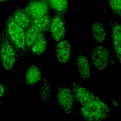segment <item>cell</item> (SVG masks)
Masks as SVG:
<instances>
[{"label": "cell", "instance_id": "cell-1", "mask_svg": "<svg viewBox=\"0 0 121 121\" xmlns=\"http://www.w3.org/2000/svg\"><path fill=\"white\" fill-rule=\"evenodd\" d=\"M4 27L17 50L19 60L28 59L29 56L26 51L25 30L15 21L11 13H8L5 17Z\"/></svg>", "mask_w": 121, "mask_h": 121}, {"label": "cell", "instance_id": "cell-2", "mask_svg": "<svg viewBox=\"0 0 121 121\" xmlns=\"http://www.w3.org/2000/svg\"><path fill=\"white\" fill-rule=\"evenodd\" d=\"M0 60L2 67L9 71H14L15 63L19 60L17 50L4 27L0 32Z\"/></svg>", "mask_w": 121, "mask_h": 121}, {"label": "cell", "instance_id": "cell-3", "mask_svg": "<svg viewBox=\"0 0 121 121\" xmlns=\"http://www.w3.org/2000/svg\"><path fill=\"white\" fill-rule=\"evenodd\" d=\"M80 113L83 118L87 121L105 120L110 115L107 105L98 96L92 101L81 105Z\"/></svg>", "mask_w": 121, "mask_h": 121}, {"label": "cell", "instance_id": "cell-4", "mask_svg": "<svg viewBox=\"0 0 121 121\" xmlns=\"http://www.w3.org/2000/svg\"><path fill=\"white\" fill-rule=\"evenodd\" d=\"M90 59L94 66L101 71L106 70L114 63L111 50L100 45H96L91 51Z\"/></svg>", "mask_w": 121, "mask_h": 121}, {"label": "cell", "instance_id": "cell-5", "mask_svg": "<svg viewBox=\"0 0 121 121\" xmlns=\"http://www.w3.org/2000/svg\"><path fill=\"white\" fill-rule=\"evenodd\" d=\"M56 100L63 111L68 114H70L74 111L76 102L72 89L65 85L57 88Z\"/></svg>", "mask_w": 121, "mask_h": 121}, {"label": "cell", "instance_id": "cell-6", "mask_svg": "<svg viewBox=\"0 0 121 121\" xmlns=\"http://www.w3.org/2000/svg\"><path fill=\"white\" fill-rule=\"evenodd\" d=\"M108 25L110 28V36L112 40L114 53L119 65L121 64V25L111 17H108Z\"/></svg>", "mask_w": 121, "mask_h": 121}, {"label": "cell", "instance_id": "cell-7", "mask_svg": "<svg viewBox=\"0 0 121 121\" xmlns=\"http://www.w3.org/2000/svg\"><path fill=\"white\" fill-rule=\"evenodd\" d=\"M67 25L66 17L57 14H53L50 32L53 39L56 42L64 39L66 34Z\"/></svg>", "mask_w": 121, "mask_h": 121}, {"label": "cell", "instance_id": "cell-8", "mask_svg": "<svg viewBox=\"0 0 121 121\" xmlns=\"http://www.w3.org/2000/svg\"><path fill=\"white\" fill-rule=\"evenodd\" d=\"M24 8L32 19L51 12L47 0H29L27 4Z\"/></svg>", "mask_w": 121, "mask_h": 121}, {"label": "cell", "instance_id": "cell-9", "mask_svg": "<svg viewBox=\"0 0 121 121\" xmlns=\"http://www.w3.org/2000/svg\"><path fill=\"white\" fill-rule=\"evenodd\" d=\"M72 90L75 100L81 105L85 104L96 98L98 95H94L90 90L80 86L73 80H71Z\"/></svg>", "mask_w": 121, "mask_h": 121}, {"label": "cell", "instance_id": "cell-10", "mask_svg": "<svg viewBox=\"0 0 121 121\" xmlns=\"http://www.w3.org/2000/svg\"><path fill=\"white\" fill-rule=\"evenodd\" d=\"M71 56V45L69 41L63 39L58 42L56 45V57L63 66L69 65Z\"/></svg>", "mask_w": 121, "mask_h": 121}, {"label": "cell", "instance_id": "cell-11", "mask_svg": "<svg viewBox=\"0 0 121 121\" xmlns=\"http://www.w3.org/2000/svg\"><path fill=\"white\" fill-rule=\"evenodd\" d=\"M11 15L15 21L25 30L32 23V19L26 13L24 7L15 5Z\"/></svg>", "mask_w": 121, "mask_h": 121}, {"label": "cell", "instance_id": "cell-12", "mask_svg": "<svg viewBox=\"0 0 121 121\" xmlns=\"http://www.w3.org/2000/svg\"><path fill=\"white\" fill-rule=\"evenodd\" d=\"M41 79H42L41 70L36 64H31L26 72V86L31 87L39 83Z\"/></svg>", "mask_w": 121, "mask_h": 121}, {"label": "cell", "instance_id": "cell-13", "mask_svg": "<svg viewBox=\"0 0 121 121\" xmlns=\"http://www.w3.org/2000/svg\"><path fill=\"white\" fill-rule=\"evenodd\" d=\"M77 65L78 74L81 78L89 79L90 77V63L81 50L77 57Z\"/></svg>", "mask_w": 121, "mask_h": 121}, {"label": "cell", "instance_id": "cell-14", "mask_svg": "<svg viewBox=\"0 0 121 121\" xmlns=\"http://www.w3.org/2000/svg\"><path fill=\"white\" fill-rule=\"evenodd\" d=\"M52 16L51 12L41 17L32 19L31 24L33 25L40 33L45 34L46 33L50 31Z\"/></svg>", "mask_w": 121, "mask_h": 121}, {"label": "cell", "instance_id": "cell-15", "mask_svg": "<svg viewBox=\"0 0 121 121\" xmlns=\"http://www.w3.org/2000/svg\"><path fill=\"white\" fill-rule=\"evenodd\" d=\"M48 43L45 35L40 33L31 48L30 53H32L35 57H39L45 52Z\"/></svg>", "mask_w": 121, "mask_h": 121}, {"label": "cell", "instance_id": "cell-16", "mask_svg": "<svg viewBox=\"0 0 121 121\" xmlns=\"http://www.w3.org/2000/svg\"><path fill=\"white\" fill-rule=\"evenodd\" d=\"M47 1L54 13L66 17L69 9L68 0H47Z\"/></svg>", "mask_w": 121, "mask_h": 121}, {"label": "cell", "instance_id": "cell-17", "mask_svg": "<svg viewBox=\"0 0 121 121\" xmlns=\"http://www.w3.org/2000/svg\"><path fill=\"white\" fill-rule=\"evenodd\" d=\"M40 33L39 31L32 24L25 30L26 51L28 56L31 52V48Z\"/></svg>", "mask_w": 121, "mask_h": 121}, {"label": "cell", "instance_id": "cell-18", "mask_svg": "<svg viewBox=\"0 0 121 121\" xmlns=\"http://www.w3.org/2000/svg\"><path fill=\"white\" fill-rule=\"evenodd\" d=\"M91 33L95 42L99 43H103L107 37V33L104 25L99 21L93 24Z\"/></svg>", "mask_w": 121, "mask_h": 121}, {"label": "cell", "instance_id": "cell-19", "mask_svg": "<svg viewBox=\"0 0 121 121\" xmlns=\"http://www.w3.org/2000/svg\"><path fill=\"white\" fill-rule=\"evenodd\" d=\"M41 91L39 92V95L43 102L45 103L50 100L51 91L50 82L45 78L42 79L41 83Z\"/></svg>", "mask_w": 121, "mask_h": 121}, {"label": "cell", "instance_id": "cell-20", "mask_svg": "<svg viewBox=\"0 0 121 121\" xmlns=\"http://www.w3.org/2000/svg\"><path fill=\"white\" fill-rule=\"evenodd\" d=\"M111 9L115 16L121 17V0H109Z\"/></svg>", "mask_w": 121, "mask_h": 121}, {"label": "cell", "instance_id": "cell-21", "mask_svg": "<svg viewBox=\"0 0 121 121\" xmlns=\"http://www.w3.org/2000/svg\"><path fill=\"white\" fill-rule=\"evenodd\" d=\"M9 92V89L7 83L0 81V98L8 94Z\"/></svg>", "mask_w": 121, "mask_h": 121}, {"label": "cell", "instance_id": "cell-22", "mask_svg": "<svg viewBox=\"0 0 121 121\" xmlns=\"http://www.w3.org/2000/svg\"><path fill=\"white\" fill-rule=\"evenodd\" d=\"M112 104L115 106H117L119 104V103L118 101H116L115 100H112Z\"/></svg>", "mask_w": 121, "mask_h": 121}, {"label": "cell", "instance_id": "cell-23", "mask_svg": "<svg viewBox=\"0 0 121 121\" xmlns=\"http://www.w3.org/2000/svg\"><path fill=\"white\" fill-rule=\"evenodd\" d=\"M4 103V101L3 100V98H0V106H1L2 105H3Z\"/></svg>", "mask_w": 121, "mask_h": 121}, {"label": "cell", "instance_id": "cell-24", "mask_svg": "<svg viewBox=\"0 0 121 121\" xmlns=\"http://www.w3.org/2000/svg\"><path fill=\"white\" fill-rule=\"evenodd\" d=\"M17 0H0V2H6V1H14Z\"/></svg>", "mask_w": 121, "mask_h": 121}, {"label": "cell", "instance_id": "cell-25", "mask_svg": "<svg viewBox=\"0 0 121 121\" xmlns=\"http://www.w3.org/2000/svg\"><path fill=\"white\" fill-rule=\"evenodd\" d=\"M2 65H1V61H0V68H2Z\"/></svg>", "mask_w": 121, "mask_h": 121}]
</instances>
